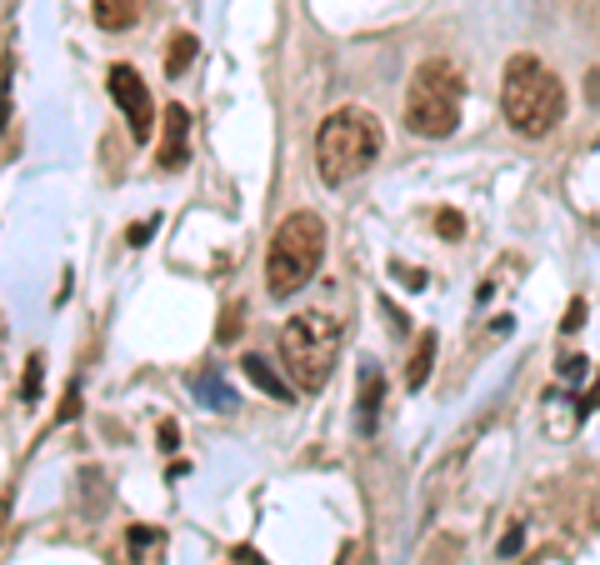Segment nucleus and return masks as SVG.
I'll return each mask as SVG.
<instances>
[{"label":"nucleus","instance_id":"2eb2a0df","mask_svg":"<svg viewBox=\"0 0 600 565\" xmlns=\"http://www.w3.org/2000/svg\"><path fill=\"white\" fill-rule=\"evenodd\" d=\"M155 231V221H145V225H130V246H145V236Z\"/></svg>","mask_w":600,"mask_h":565},{"label":"nucleus","instance_id":"9b49d317","mask_svg":"<svg viewBox=\"0 0 600 565\" xmlns=\"http://www.w3.org/2000/svg\"><path fill=\"white\" fill-rule=\"evenodd\" d=\"M431 355H436V336H421V345H415V361H411V376H405V386L421 390L425 376H431Z\"/></svg>","mask_w":600,"mask_h":565},{"label":"nucleus","instance_id":"f257e3e1","mask_svg":"<svg viewBox=\"0 0 600 565\" xmlns=\"http://www.w3.org/2000/svg\"><path fill=\"white\" fill-rule=\"evenodd\" d=\"M501 116H506V126L516 136L541 141L565 116V85L536 56H516L506 66V75H501Z\"/></svg>","mask_w":600,"mask_h":565},{"label":"nucleus","instance_id":"423d86ee","mask_svg":"<svg viewBox=\"0 0 600 565\" xmlns=\"http://www.w3.org/2000/svg\"><path fill=\"white\" fill-rule=\"evenodd\" d=\"M106 91H110V101L120 106V116H126L130 136H136V141H151V130H155V106H151V91H145L141 71H136V66H110Z\"/></svg>","mask_w":600,"mask_h":565},{"label":"nucleus","instance_id":"9d476101","mask_svg":"<svg viewBox=\"0 0 600 565\" xmlns=\"http://www.w3.org/2000/svg\"><path fill=\"white\" fill-rule=\"evenodd\" d=\"M190 60H196V36H190V31H176V36H170V50H165V75H180Z\"/></svg>","mask_w":600,"mask_h":565},{"label":"nucleus","instance_id":"f03ea898","mask_svg":"<svg viewBox=\"0 0 600 565\" xmlns=\"http://www.w3.org/2000/svg\"><path fill=\"white\" fill-rule=\"evenodd\" d=\"M380 145H386V136H380V120L370 110L361 106L330 110L316 130V176L326 186H345V180L365 176L380 161Z\"/></svg>","mask_w":600,"mask_h":565},{"label":"nucleus","instance_id":"6e6552de","mask_svg":"<svg viewBox=\"0 0 600 565\" xmlns=\"http://www.w3.org/2000/svg\"><path fill=\"white\" fill-rule=\"evenodd\" d=\"M91 15L101 31H130L136 15H141V0H95Z\"/></svg>","mask_w":600,"mask_h":565},{"label":"nucleus","instance_id":"ddd939ff","mask_svg":"<svg viewBox=\"0 0 600 565\" xmlns=\"http://www.w3.org/2000/svg\"><path fill=\"white\" fill-rule=\"evenodd\" d=\"M460 231H466V225H460V215H456V211L440 215V236H460Z\"/></svg>","mask_w":600,"mask_h":565},{"label":"nucleus","instance_id":"39448f33","mask_svg":"<svg viewBox=\"0 0 600 565\" xmlns=\"http://www.w3.org/2000/svg\"><path fill=\"white\" fill-rule=\"evenodd\" d=\"M460 106H466V81L450 60H425L415 66L411 85H405V130L425 136V141H446L460 126Z\"/></svg>","mask_w":600,"mask_h":565},{"label":"nucleus","instance_id":"20e7f679","mask_svg":"<svg viewBox=\"0 0 600 565\" xmlns=\"http://www.w3.org/2000/svg\"><path fill=\"white\" fill-rule=\"evenodd\" d=\"M336 355H341V320L326 310H301L281 326V365L291 370L295 390H306V396L326 390Z\"/></svg>","mask_w":600,"mask_h":565},{"label":"nucleus","instance_id":"f8f14e48","mask_svg":"<svg viewBox=\"0 0 600 565\" xmlns=\"http://www.w3.org/2000/svg\"><path fill=\"white\" fill-rule=\"evenodd\" d=\"M370 411H376V370L361 376V425L370 431Z\"/></svg>","mask_w":600,"mask_h":565},{"label":"nucleus","instance_id":"4468645a","mask_svg":"<svg viewBox=\"0 0 600 565\" xmlns=\"http://www.w3.org/2000/svg\"><path fill=\"white\" fill-rule=\"evenodd\" d=\"M580 320H586V301H576V306L565 310V320H561V326H565V330H576Z\"/></svg>","mask_w":600,"mask_h":565},{"label":"nucleus","instance_id":"1a4fd4ad","mask_svg":"<svg viewBox=\"0 0 600 565\" xmlns=\"http://www.w3.org/2000/svg\"><path fill=\"white\" fill-rule=\"evenodd\" d=\"M240 365H246V376L256 380V386L266 390L271 401H291V396H295V386H285V380L275 376V365L266 361V355H246V361H240Z\"/></svg>","mask_w":600,"mask_h":565},{"label":"nucleus","instance_id":"7ed1b4c3","mask_svg":"<svg viewBox=\"0 0 600 565\" xmlns=\"http://www.w3.org/2000/svg\"><path fill=\"white\" fill-rule=\"evenodd\" d=\"M326 260V221L316 211H295L275 225L271 250H266V291L275 301H291L301 285L316 281Z\"/></svg>","mask_w":600,"mask_h":565},{"label":"nucleus","instance_id":"0eeeda50","mask_svg":"<svg viewBox=\"0 0 600 565\" xmlns=\"http://www.w3.org/2000/svg\"><path fill=\"white\" fill-rule=\"evenodd\" d=\"M161 120H165V136H161V170H180L186 165V141H190V110L180 106H165L161 110Z\"/></svg>","mask_w":600,"mask_h":565}]
</instances>
